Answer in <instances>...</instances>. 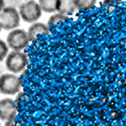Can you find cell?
<instances>
[{
  "mask_svg": "<svg viewBox=\"0 0 126 126\" xmlns=\"http://www.w3.org/2000/svg\"><path fill=\"white\" fill-rule=\"evenodd\" d=\"M14 123H15V116H12L8 120L5 121L4 126H14Z\"/></svg>",
  "mask_w": 126,
  "mask_h": 126,
  "instance_id": "4fadbf2b",
  "label": "cell"
},
{
  "mask_svg": "<svg viewBox=\"0 0 126 126\" xmlns=\"http://www.w3.org/2000/svg\"><path fill=\"white\" fill-rule=\"evenodd\" d=\"M28 36L30 38V41H32L36 39V37L39 34H49L50 29L46 24L42 23V22H34L32 23L31 26L29 27L28 31H27Z\"/></svg>",
  "mask_w": 126,
  "mask_h": 126,
  "instance_id": "52a82bcc",
  "label": "cell"
},
{
  "mask_svg": "<svg viewBox=\"0 0 126 126\" xmlns=\"http://www.w3.org/2000/svg\"><path fill=\"white\" fill-rule=\"evenodd\" d=\"M20 15L14 7H5L0 12V24L5 31H12L18 29L20 25Z\"/></svg>",
  "mask_w": 126,
  "mask_h": 126,
  "instance_id": "3957f363",
  "label": "cell"
},
{
  "mask_svg": "<svg viewBox=\"0 0 126 126\" xmlns=\"http://www.w3.org/2000/svg\"><path fill=\"white\" fill-rule=\"evenodd\" d=\"M8 53H9V47L7 46V43L0 39V62L6 59Z\"/></svg>",
  "mask_w": 126,
  "mask_h": 126,
  "instance_id": "7c38bea8",
  "label": "cell"
},
{
  "mask_svg": "<svg viewBox=\"0 0 126 126\" xmlns=\"http://www.w3.org/2000/svg\"><path fill=\"white\" fill-rule=\"evenodd\" d=\"M17 108L12 98H6L0 99V120L7 121L12 116H16Z\"/></svg>",
  "mask_w": 126,
  "mask_h": 126,
  "instance_id": "8992f818",
  "label": "cell"
},
{
  "mask_svg": "<svg viewBox=\"0 0 126 126\" xmlns=\"http://www.w3.org/2000/svg\"><path fill=\"white\" fill-rule=\"evenodd\" d=\"M77 9L75 0H60L59 8H58V12L60 13L68 15L74 13Z\"/></svg>",
  "mask_w": 126,
  "mask_h": 126,
  "instance_id": "9c48e42d",
  "label": "cell"
},
{
  "mask_svg": "<svg viewBox=\"0 0 126 126\" xmlns=\"http://www.w3.org/2000/svg\"><path fill=\"white\" fill-rule=\"evenodd\" d=\"M77 9H89L97 3V0H75Z\"/></svg>",
  "mask_w": 126,
  "mask_h": 126,
  "instance_id": "8fae6325",
  "label": "cell"
},
{
  "mask_svg": "<svg viewBox=\"0 0 126 126\" xmlns=\"http://www.w3.org/2000/svg\"><path fill=\"white\" fill-rule=\"evenodd\" d=\"M6 67L13 74L21 73L28 64V56L21 51H12L6 57Z\"/></svg>",
  "mask_w": 126,
  "mask_h": 126,
  "instance_id": "7a4b0ae2",
  "label": "cell"
},
{
  "mask_svg": "<svg viewBox=\"0 0 126 126\" xmlns=\"http://www.w3.org/2000/svg\"><path fill=\"white\" fill-rule=\"evenodd\" d=\"M22 1H28V0H22Z\"/></svg>",
  "mask_w": 126,
  "mask_h": 126,
  "instance_id": "2e32d148",
  "label": "cell"
},
{
  "mask_svg": "<svg viewBox=\"0 0 126 126\" xmlns=\"http://www.w3.org/2000/svg\"><path fill=\"white\" fill-rule=\"evenodd\" d=\"M0 126H1V124H0Z\"/></svg>",
  "mask_w": 126,
  "mask_h": 126,
  "instance_id": "e0dca14e",
  "label": "cell"
},
{
  "mask_svg": "<svg viewBox=\"0 0 126 126\" xmlns=\"http://www.w3.org/2000/svg\"><path fill=\"white\" fill-rule=\"evenodd\" d=\"M18 12L20 15L21 19L27 23H34L41 18L42 10L40 5L35 0H28L24 1L19 6Z\"/></svg>",
  "mask_w": 126,
  "mask_h": 126,
  "instance_id": "6da1fadb",
  "label": "cell"
},
{
  "mask_svg": "<svg viewBox=\"0 0 126 126\" xmlns=\"http://www.w3.org/2000/svg\"><path fill=\"white\" fill-rule=\"evenodd\" d=\"M38 3L42 12L51 13V14L58 12L60 0H39Z\"/></svg>",
  "mask_w": 126,
  "mask_h": 126,
  "instance_id": "ba28073f",
  "label": "cell"
},
{
  "mask_svg": "<svg viewBox=\"0 0 126 126\" xmlns=\"http://www.w3.org/2000/svg\"><path fill=\"white\" fill-rule=\"evenodd\" d=\"M66 19H67L66 15L62 14V13H60V12H55V13H53V14L49 18L47 26L50 27V26L57 24V23H59V22H63V21H65Z\"/></svg>",
  "mask_w": 126,
  "mask_h": 126,
  "instance_id": "30bf717a",
  "label": "cell"
},
{
  "mask_svg": "<svg viewBox=\"0 0 126 126\" xmlns=\"http://www.w3.org/2000/svg\"><path fill=\"white\" fill-rule=\"evenodd\" d=\"M21 82L19 77L13 73L3 74L0 76V93L13 96L20 91Z\"/></svg>",
  "mask_w": 126,
  "mask_h": 126,
  "instance_id": "277c9868",
  "label": "cell"
},
{
  "mask_svg": "<svg viewBox=\"0 0 126 126\" xmlns=\"http://www.w3.org/2000/svg\"><path fill=\"white\" fill-rule=\"evenodd\" d=\"M2 30H3V29H2V26H1V24H0V32H2Z\"/></svg>",
  "mask_w": 126,
  "mask_h": 126,
  "instance_id": "9a60e30c",
  "label": "cell"
},
{
  "mask_svg": "<svg viewBox=\"0 0 126 126\" xmlns=\"http://www.w3.org/2000/svg\"><path fill=\"white\" fill-rule=\"evenodd\" d=\"M6 7V4H5V0H0V12L3 10V8Z\"/></svg>",
  "mask_w": 126,
  "mask_h": 126,
  "instance_id": "5bb4252c",
  "label": "cell"
},
{
  "mask_svg": "<svg viewBox=\"0 0 126 126\" xmlns=\"http://www.w3.org/2000/svg\"><path fill=\"white\" fill-rule=\"evenodd\" d=\"M30 38L26 31L22 29H15L9 32L7 37V46L12 51H22L28 46Z\"/></svg>",
  "mask_w": 126,
  "mask_h": 126,
  "instance_id": "5b68a950",
  "label": "cell"
}]
</instances>
